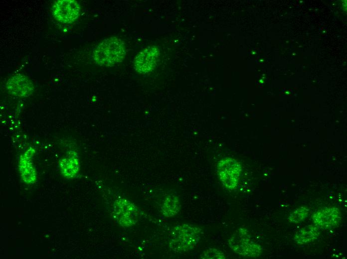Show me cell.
I'll return each mask as SVG.
<instances>
[{"mask_svg":"<svg viewBox=\"0 0 347 259\" xmlns=\"http://www.w3.org/2000/svg\"><path fill=\"white\" fill-rule=\"evenodd\" d=\"M125 55L123 41L117 37H112L103 40L96 47L92 57L97 64L110 66L121 62Z\"/></svg>","mask_w":347,"mask_h":259,"instance_id":"1","label":"cell"},{"mask_svg":"<svg viewBox=\"0 0 347 259\" xmlns=\"http://www.w3.org/2000/svg\"><path fill=\"white\" fill-rule=\"evenodd\" d=\"M201 234V229L197 226L188 224L177 225L173 231L170 248L176 253L190 251L197 244Z\"/></svg>","mask_w":347,"mask_h":259,"instance_id":"2","label":"cell"},{"mask_svg":"<svg viewBox=\"0 0 347 259\" xmlns=\"http://www.w3.org/2000/svg\"><path fill=\"white\" fill-rule=\"evenodd\" d=\"M228 244L234 252L243 257L257 258L262 253V247L252 240L249 231L244 228L237 229L232 234Z\"/></svg>","mask_w":347,"mask_h":259,"instance_id":"3","label":"cell"},{"mask_svg":"<svg viewBox=\"0 0 347 259\" xmlns=\"http://www.w3.org/2000/svg\"><path fill=\"white\" fill-rule=\"evenodd\" d=\"M217 171L226 188L233 189L237 186L242 172L241 165L237 160L230 157L221 159L217 163Z\"/></svg>","mask_w":347,"mask_h":259,"instance_id":"4","label":"cell"},{"mask_svg":"<svg viewBox=\"0 0 347 259\" xmlns=\"http://www.w3.org/2000/svg\"><path fill=\"white\" fill-rule=\"evenodd\" d=\"M114 217L116 222L123 227L135 225L139 218L138 208L126 199L116 200L113 205Z\"/></svg>","mask_w":347,"mask_h":259,"instance_id":"5","label":"cell"},{"mask_svg":"<svg viewBox=\"0 0 347 259\" xmlns=\"http://www.w3.org/2000/svg\"><path fill=\"white\" fill-rule=\"evenodd\" d=\"M80 5L74 0H59L52 7V13L55 19L65 23L75 20L79 15Z\"/></svg>","mask_w":347,"mask_h":259,"instance_id":"6","label":"cell"},{"mask_svg":"<svg viewBox=\"0 0 347 259\" xmlns=\"http://www.w3.org/2000/svg\"><path fill=\"white\" fill-rule=\"evenodd\" d=\"M159 51L155 46H148L141 51L135 58L134 67L141 74L151 72L155 67Z\"/></svg>","mask_w":347,"mask_h":259,"instance_id":"7","label":"cell"},{"mask_svg":"<svg viewBox=\"0 0 347 259\" xmlns=\"http://www.w3.org/2000/svg\"><path fill=\"white\" fill-rule=\"evenodd\" d=\"M312 219L319 228L331 229L338 227L341 222V213L336 207L324 208L317 211Z\"/></svg>","mask_w":347,"mask_h":259,"instance_id":"8","label":"cell"},{"mask_svg":"<svg viewBox=\"0 0 347 259\" xmlns=\"http://www.w3.org/2000/svg\"><path fill=\"white\" fill-rule=\"evenodd\" d=\"M6 89L12 95L25 97L32 94L34 85L28 77L23 74H18L12 76L8 80Z\"/></svg>","mask_w":347,"mask_h":259,"instance_id":"9","label":"cell"},{"mask_svg":"<svg viewBox=\"0 0 347 259\" xmlns=\"http://www.w3.org/2000/svg\"><path fill=\"white\" fill-rule=\"evenodd\" d=\"M33 148H30L21 155L19 161V170L23 182L30 184L35 183L37 179V174L34 167L32 157L34 154Z\"/></svg>","mask_w":347,"mask_h":259,"instance_id":"10","label":"cell"},{"mask_svg":"<svg viewBox=\"0 0 347 259\" xmlns=\"http://www.w3.org/2000/svg\"><path fill=\"white\" fill-rule=\"evenodd\" d=\"M59 165L63 177L69 179L76 177L80 170V162L77 153L73 151H69L65 157L60 160Z\"/></svg>","mask_w":347,"mask_h":259,"instance_id":"11","label":"cell"},{"mask_svg":"<svg viewBox=\"0 0 347 259\" xmlns=\"http://www.w3.org/2000/svg\"><path fill=\"white\" fill-rule=\"evenodd\" d=\"M320 234L319 228L316 225H308L296 232L294 240L298 244H304L311 242Z\"/></svg>","mask_w":347,"mask_h":259,"instance_id":"12","label":"cell"},{"mask_svg":"<svg viewBox=\"0 0 347 259\" xmlns=\"http://www.w3.org/2000/svg\"><path fill=\"white\" fill-rule=\"evenodd\" d=\"M180 208L179 198L176 195L170 194L164 200L161 209L166 217H172L177 214Z\"/></svg>","mask_w":347,"mask_h":259,"instance_id":"13","label":"cell"},{"mask_svg":"<svg viewBox=\"0 0 347 259\" xmlns=\"http://www.w3.org/2000/svg\"><path fill=\"white\" fill-rule=\"evenodd\" d=\"M309 213V209L306 206L300 207L296 209L289 216L288 220L290 222L299 223L304 221Z\"/></svg>","mask_w":347,"mask_h":259,"instance_id":"14","label":"cell"},{"mask_svg":"<svg viewBox=\"0 0 347 259\" xmlns=\"http://www.w3.org/2000/svg\"><path fill=\"white\" fill-rule=\"evenodd\" d=\"M202 259H225L224 254L221 251L213 248H208L203 251L200 256Z\"/></svg>","mask_w":347,"mask_h":259,"instance_id":"15","label":"cell"}]
</instances>
